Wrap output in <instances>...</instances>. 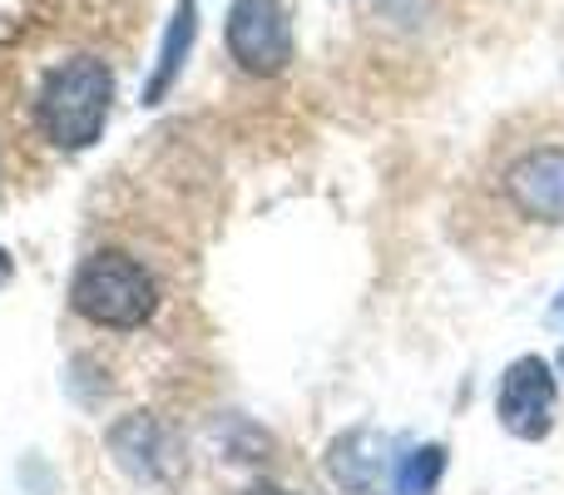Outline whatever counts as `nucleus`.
I'll list each match as a JSON object with an SVG mask.
<instances>
[{
  "mask_svg": "<svg viewBox=\"0 0 564 495\" xmlns=\"http://www.w3.org/2000/svg\"><path fill=\"white\" fill-rule=\"evenodd\" d=\"M436 471H441V451L436 446L416 451V456L406 461V471H401V495H426L431 481H436Z\"/></svg>",
  "mask_w": 564,
  "mask_h": 495,
  "instance_id": "nucleus-7",
  "label": "nucleus"
},
{
  "mask_svg": "<svg viewBox=\"0 0 564 495\" xmlns=\"http://www.w3.org/2000/svg\"><path fill=\"white\" fill-rule=\"evenodd\" d=\"M188 40H194V0H178L174 25H169V40H164V60H159V75H154V85H149V99H159L169 89V79H174L178 55L188 50Z\"/></svg>",
  "mask_w": 564,
  "mask_h": 495,
  "instance_id": "nucleus-6",
  "label": "nucleus"
},
{
  "mask_svg": "<svg viewBox=\"0 0 564 495\" xmlns=\"http://www.w3.org/2000/svg\"><path fill=\"white\" fill-rule=\"evenodd\" d=\"M506 189L525 218L564 224V149H535V154H525L510 169Z\"/></svg>",
  "mask_w": 564,
  "mask_h": 495,
  "instance_id": "nucleus-5",
  "label": "nucleus"
},
{
  "mask_svg": "<svg viewBox=\"0 0 564 495\" xmlns=\"http://www.w3.org/2000/svg\"><path fill=\"white\" fill-rule=\"evenodd\" d=\"M228 50L248 75H278L292 60V20L282 0H238L228 10Z\"/></svg>",
  "mask_w": 564,
  "mask_h": 495,
  "instance_id": "nucleus-3",
  "label": "nucleus"
},
{
  "mask_svg": "<svg viewBox=\"0 0 564 495\" xmlns=\"http://www.w3.org/2000/svg\"><path fill=\"white\" fill-rule=\"evenodd\" d=\"M555 312H560V318H564V298H560V308H555Z\"/></svg>",
  "mask_w": 564,
  "mask_h": 495,
  "instance_id": "nucleus-10",
  "label": "nucleus"
},
{
  "mask_svg": "<svg viewBox=\"0 0 564 495\" xmlns=\"http://www.w3.org/2000/svg\"><path fill=\"white\" fill-rule=\"evenodd\" d=\"M253 495H288V491H253Z\"/></svg>",
  "mask_w": 564,
  "mask_h": 495,
  "instance_id": "nucleus-9",
  "label": "nucleus"
},
{
  "mask_svg": "<svg viewBox=\"0 0 564 495\" xmlns=\"http://www.w3.org/2000/svg\"><path fill=\"white\" fill-rule=\"evenodd\" d=\"M560 362H564V357H560Z\"/></svg>",
  "mask_w": 564,
  "mask_h": 495,
  "instance_id": "nucleus-11",
  "label": "nucleus"
},
{
  "mask_svg": "<svg viewBox=\"0 0 564 495\" xmlns=\"http://www.w3.org/2000/svg\"><path fill=\"white\" fill-rule=\"evenodd\" d=\"M10 282V258H6V248H0V288Z\"/></svg>",
  "mask_w": 564,
  "mask_h": 495,
  "instance_id": "nucleus-8",
  "label": "nucleus"
},
{
  "mask_svg": "<svg viewBox=\"0 0 564 495\" xmlns=\"http://www.w3.org/2000/svg\"><path fill=\"white\" fill-rule=\"evenodd\" d=\"M500 421L516 437L540 441L555 421V377L540 357H520L500 381Z\"/></svg>",
  "mask_w": 564,
  "mask_h": 495,
  "instance_id": "nucleus-4",
  "label": "nucleus"
},
{
  "mask_svg": "<svg viewBox=\"0 0 564 495\" xmlns=\"http://www.w3.org/2000/svg\"><path fill=\"white\" fill-rule=\"evenodd\" d=\"M69 302L95 327L129 332V327H144V318L154 312V278L129 252H95V258L79 262Z\"/></svg>",
  "mask_w": 564,
  "mask_h": 495,
  "instance_id": "nucleus-2",
  "label": "nucleus"
},
{
  "mask_svg": "<svg viewBox=\"0 0 564 495\" xmlns=\"http://www.w3.org/2000/svg\"><path fill=\"white\" fill-rule=\"evenodd\" d=\"M109 99H115V79L105 60H65L40 89V125L59 149H89L109 119Z\"/></svg>",
  "mask_w": 564,
  "mask_h": 495,
  "instance_id": "nucleus-1",
  "label": "nucleus"
}]
</instances>
